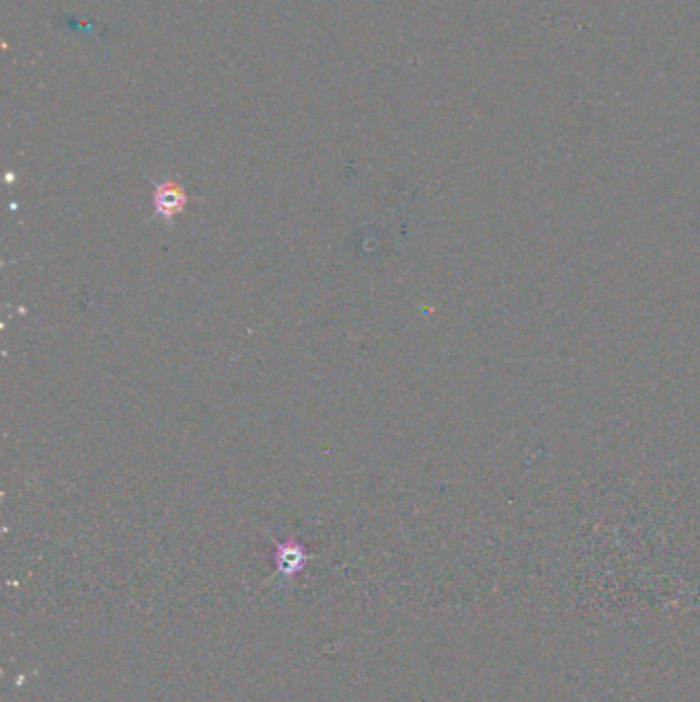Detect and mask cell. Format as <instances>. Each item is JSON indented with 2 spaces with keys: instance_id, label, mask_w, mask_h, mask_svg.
<instances>
[{
  "instance_id": "cell-1",
  "label": "cell",
  "mask_w": 700,
  "mask_h": 702,
  "mask_svg": "<svg viewBox=\"0 0 700 702\" xmlns=\"http://www.w3.org/2000/svg\"><path fill=\"white\" fill-rule=\"evenodd\" d=\"M187 198L185 190L175 181H164V183H155V191H153V206H155V216L158 218L173 222V218H177L179 214L185 212L187 208Z\"/></svg>"
},
{
  "instance_id": "cell-2",
  "label": "cell",
  "mask_w": 700,
  "mask_h": 702,
  "mask_svg": "<svg viewBox=\"0 0 700 702\" xmlns=\"http://www.w3.org/2000/svg\"><path fill=\"white\" fill-rule=\"evenodd\" d=\"M278 569L286 571V573H296V571L302 569V564L306 561V553L298 542H284V545L278 546Z\"/></svg>"
}]
</instances>
